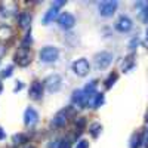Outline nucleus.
<instances>
[{"mask_svg":"<svg viewBox=\"0 0 148 148\" xmlns=\"http://www.w3.org/2000/svg\"><path fill=\"white\" fill-rule=\"evenodd\" d=\"M39 58H40L42 62H46V64L55 62V61L59 58V51L55 46H45L39 53Z\"/></svg>","mask_w":148,"mask_h":148,"instance_id":"7ed1b4c3","label":"nucleus"},{"mask_svg":"<svg viewBox=\"0 0 148 148\" xmlns=\"http://www.w3.org/2000/svg\"><path fill=\"white\" fill-rule=\"evenodd\" d=\"M119 8V3L116 0H105V2H101L98 5V10H99V15L101 16H105V18H110L116 14V10Z\"/></svg>","mask_w":148,"mask_h":148,"instance_id":"20e7f679","label":"nucleus"},{"mask_svg":"<svg viewBox=\"0 0 148 148\" xmlns=\"http://www.w3.org/2000/svg\"><path fill=\"white\" fill-rule=\"evenodd\" d=\"M76 148H89V142L86 141V139H82V141H79V142H77Z\"/></svg>","mask_w":148,"mask_h":148,"instance_id":"b1692460","label":"nucleus"},{"mask_svg":"<svg viewBox=\"0 0 148 148\" xmlns=\"http://www.w3.org/2000/svg\"><path fill=\"white\" fill-rule=\"evenodd\" d=\"M104 93H99V92H96L93 96H92V101H90V104H92V107L93 108H99L102 104H104Z\"/></svg>","mask_w":148,"mask_h":148,"instance_id":"4468645a","label":"nucleus"},{"mask_svg":"<svg viewBox=\"0 0 148 148\" xmlns=\"http://www.w3.org/2000/svg\"><path fill=\"white\" fill-rule=\"evenodd\" d=\"M22 88H24V84H22V82H18V84H16L15 88H14V90H15V92H18V90H21Z\"/></svg>","mask_w":148,"mask_h":148,"instance_id":"c85d7f7f","label":"nucleus"},{"mask_svg":"<svg viewBox=\"0 0 148 148\" xmlns=\"http://www.w3.org/2000/svg\"><path fill=\"white\" fill-rule=\"evenodd\" d=\"M30 21H31V16H30L28 14H24V15L19 16V24H21V27H27L28 24H30Z\"/></svg>","mask_w":148,"mask_h":148,"instance_id":"aec40b11","label":"nucleus"},{"mask_svg":"<svg viewBox=\"0 0 148 148\" xmlns=\"http://www.w3.org/2000/svg\"><path fill=\"white\" fill-rule=\"evenodd\" d=\"M58 12H59V9H56V8H51L46 14H45V16H43V24H51V22H53L55 19H58Z\"/></svg>","mask_w":148,"mask_h":148,"instance_id":"f8f14e48","label":"nucleus"},{"mask_svg":"<svg viewBox=\"0 0 148 148\" xmlns=\"http://www.w3.org/2000/svg\"><path fill=\"white\" fill-rule=\"evenodd\" d=\"M142 14H144V21H148V8H145L142 10Z\"/></svg>","mask_w":148,"mask_h":148,"instance_id":"c756f323","label":"nucleus"},{"mask_svg":"<svg viewBox=\"0 0 148 148\" xmlns=\"http://www.w3.org/2000/svg\"><path fill=\"white\" fill-rule=\"evenodd\" d=\"M43 84L46 86L47 92L55 93V92H58L61 89V86H62V77H61L59 74H51L49 77H46Z\"/></svg>","mask_w":148,"mask_h":148,"instance_id":"39448f33","label":"nucleus"},{"mask_svg":"<svg viewBox=\"0 0 148 148\" xmlns=\"http://www.w3.org/2000/svg\"><path fill=\"white\" fill-rule=\"evenodd\" d=\"M12 36V28L9 25H6V24H2L0 25V39L5 40V39H10Z\"/></svg>","mask_w":148,"mask_h":148,"instance_id":"dca6fc26","label":"nucleus"},{"mask_svg":"<svg viewBox=\"0 0 148 148\" xmlns=\"http://www.w3.org/2000/svg\"><path fill=\"white\" fill-rule=\"evenodd\" d=\"M30 96L33 98V99H40V98L43 96V83L36 80L31 83L30 86Z\"/></svg>","mask_w":148,"mask_h":148,"instance_id":"9b49d317","label":"nucleus"},{"mask_svg":"<svg viewBox=\"0 0 148 148\" xmlns=\"http://www.w3.org/2000/svg\"><path fill=\"white\" fill-rule=\"evenodd\" d=\"M145 34H147V42H148V28H147V33Z\"/></svg>","mask_w":148,"mask_h":148,"instance_id":"473e14b6","label":"nucleus"},{"mask_svg":"<svg viewBox=\"0 0 148 148\" xmlns=\"http://www.w3.org/2000/svg\"><path fill=\"white\" fill-rule=\"evenodd\" d=\"M25 141H27V138H25V135H22V133L15 135V136H14V142H15V145H19V144L25 142Z\"/></svg>","mask_w":148,"mask_h":148,"instance_id":"4be33fe9","label":"nucleus"},{"mask_svg":"<svg viewBox=\"0 0 148 148\" xmlns=\"http://www.w3.org/2000/svg\"><path fill=\"white\" fill-rule=\"evenodd\" d=\"M138 43H139V39H138V37H133V39L130 40V43H129V47H130L132 51H133V49L138 46Z\"/></svg>","mask_w":148,"mask_h":148,"instance_id":"393cba45","label":"nucleus"},{"mask_svg":"<svg viewBox=\"0 0 148 148\" xmlns=\"http://www.w3.org/2000/svg\"><path fill=\"white\" fill-rule=\"evenodd\" d=\"M61 148H71V142L70 139H61Z\"/></svg>","mask_w":148,"mask_h":148,"instance_id":"a878e982","label":"nucleus"},{"mask_svg":"<svg viewBox=\"0 0 148 148\" xmlns=\"http://www.w3.org/2000/svg\"><path fill=\"white\" fill-rule=\"evenodd\" d=\"M58 25L62 30H71L74 25H76V18L74 15L68 14V12H64L58 16Z\"/></svg>","mask_w":148,"mask_h":148,"instance_id":"0eeeda50","label":"nucleus"},{"mask_svg":"<svg viewBox=\"0 0 148 148\" xmlns=\"http://www.w3.org/2000/svg\"><path fill=\"white\" fill-rule=\"evenodd\" d=\"M132 27H133V22H132V19H130L129 16H126V15H121V16L117 19V22H116V30L120 31V33H127V31L132 30Z\"/></svg>","mask_w":148,"mask_h":148,"instance_id":"1a4fd4ad","label":"nucleus"},{"mask_svg":"<svg viewBox=\"0 0 148 148\" xmlns=\"http://www.w3.org/2000/svg\"><path fill=\"white\" fill-rule=\"evenodd\" d=\"M71 68H73V71H74L76 76L86 77L89 74V71H90V64H89V61L86 58H79V59H76L73 62Z\"/></svg>","mask_w":148,"mask_h":148,"instance_id":"f03ea898","label":"nucleus"},{"mask_svg":"<svg viewBox=\"0 0 148 148\" xmlns=\"http://www.w3.org/2000/svg\"><path fill=\"white\" fill-rule=\"evenodd\" d=\"M96 86H98V80H90L88 84L84 86V92L88 93L89 96H92V95H95L96 93Z\"/></svg>","mask_w":148,"mask_h":148,"instance_id":"2eb2a0df","label":"nucleus"},{"mask_svg":"<svg viewBox=\"0 0 148 148\" xmlns=\"http://www.w3.org/2000/svg\"><path fill=\"white\" fill-rule=\"evenodd\" d=\"M116 80H117V74H116V73H114V74L111 73L110 76H108V79L105 80V88H107V89H110L111 86L114 84V82H116Z\"/></svg>","mask_w":148,"mask_h":148,"instance_id":"6ab92c4d","label":"nucleus"},{"mask_svg":"<svg viewBox=\"0 0 148 148\" xmlns=\"http://www.w3.org/2000/svg\"><path fill=\"white\" fill-rule=\"evenodd\" d=\"M27 148H34V147H27Z\"/></svg>","mask_w":148,"mask_h":148,"instance_id":"72a5a7b5","label":"nucleus"},{"mask_svg":"<svg viewBox=\"0 0 148 148\" xmlns=\"http://www.w3.org/2000/svg\"><path fill=\"white\" fill-rule=\"evenodd\" d=\"M65 5V2H64V0H61V2H53L52 3V8H56V9H59L61 6H64Z\"/></svg>","mask_w":148,"mask_h":148,"instance_id":"cd10ccee","label":"nucleus"},{"mask_svg":"<svg viewBox=\"0 0 148 148\" xmlns=\"http://www.w3.org/2000/svg\"><path fill=\"white\" fill-rule=\"evenodd\" d=\"M101 130H102V126L99 125V123H92V125L89 126V132H90V135L93 138H96L98 135L101 133Z\"/></svg>","mask_w":148,"mask_h":148,"instance_id":"f3484780","label":"nucleus"},{"mask_svg":"<svg viewBox=\"0 0 148 148\" xmlns=\"http://www.w3.org/2000/svg\"><path fill=\"white\" fill-rule=\"evenodd\" d=\"M24 123L30 127L37 125V123H39V113H37L34 108L28 107L25 111H24Z\"/></svg>","mask_w":148,"mask_h":148,"instance_id":"9d476101","label":"nucleus"},{"mask_svg":"<svg viewBox=\"0 0 148 148\" xmlns=\"http://www.w3.org/2000/svg\"><path fill=\"white\" fill-rule=\"evenodd\" d=\"M92 96H89L83 89H77V90L73 92V102H74V105H77L80 108H84V107H88L89 102L92 101Z\"/></svg>","mask_w":148,"mask_h":148,"instance_id":"423d86ee","label":"nucleus"},{"mask_svg":"<svg viewBox=\"0 0 148 148\" xmlns=\"http://www.w3.org/2000/svg\"><path fill=\"white\" fill-rule=\"evenodd\" d=\"M139 142H141V136L135 133L132 136V142H130V148H138L139 147Z\"/></svg>","mask_w":148,"mask_h":148,"instance_id":"412c9836","label":"nucleus"},{"mask_svg":"<svg viewBox=\"0 0 148 148\" xmlns=\"http://www.w3.org/2000/svg\"><path fill=\"white\" fill-rule=\"evenodd\" d=\"M49 148H61V139H55L49 144Z\"/></svg>","mask_w":148,"mask_h":148,"instance_id":"bb28decb","label":"nucleus"},{"mask_svg":"<svg viewBox=\"0 0 148 148\" xmlns=\"http://www.w3.org/2000/svg\"><path fill=\"white\" fill-rule=\"evenodd\" d=\"M113 53L111 52H107V51H102V52H98L95 56H93V62H95V67L98 70H105L111 65L113 62Z\"/></svg>","mask_w":148,"mask_h":148,"instance_id":"f257e3e1","label":"nucleus"},{"mask_svg":"<svg viewBox=\"0 0 148 148\" xmlns=\"http://www.w3.org/2000/svg\"><path fill=\"white\" fill-rule=\"evenodd\" d=\"M145 147L148 148V133H147V139H145Z\"/></svg>","mask_w":148,"mask_h":148,"instance_id":"2f4dec72","label":"nucleus"},{"mask_svg":"<svg viewBox=\"0 0 148 148\" xmlns=\"http://www.w3.org/2000/svg\"><path fill=\"white\" fill-rule=\"evenodd\" d=\"M6 138V132L2 129V127H0V141H2V139H5Z\"/></svg>","mask_w":148,"mask_h":148,"instance_id":"7c9ffc66","label":"nucleus"},{"mask_svg":"<svg viewBox=\"0 0 148 148\" xmlns=\"http://www.w3.org/2000/svg\"><path fill=\"white\" fill-rule=\"evenodd\" d=\"M12 70H14V68H12V65H9L8 68H5L3 73H2V77H10L12 76Z\"/></svg>","mask_w":148,"mask_h":148,"instance_id":"5701e85b","label":"nucleus"},{"mask_svg":"<svg viewBox=\"0 0 148 148\" xmlns=\"http://www.w3.org/2000/svg\"><path fill=\"white\" fill-rule=\"evenodd\" d=\"M30 61H31V53H30L28 49H25V47H21L19 51L15 53V62L18 65H21V67L28 65Z\"/></svg>","mask_w":148,"mask_h":148,"instance_id":"6e6552de","label":"nucleus"},{"mask_svg":"<svg viewBox=\"0 0 148 148\" xmlns=\"http://www.w3.org/2000/svg\"><path fill=\"white\" fill-rule=\"evenodd\" d=\"M135 65V61H133V55H130V56H127L125 61H123V64H121V67H123V71H129L132 67Z\"/></svg>","mask_w":148,"mask_h":148,"instance_id":"a211bd4d","label":"nucleus"},{"mask_svg":"<svg viewBox=\"0 0 148 148\" xmlns=\"http://www.w3.org/2000/svg\"><path fill=\"white\" fill-rule=\"evenodd\" d=\"M67 123V111L65 110H62V111H59V113L53 117V125L55 126H64Z\"/></svg>","mask_w":148,"mask_h":148,"instance_id":"ddd939ff","label":"nucleus"}]
</instances>
